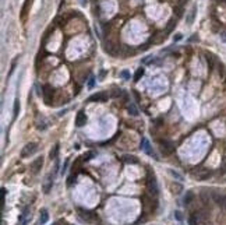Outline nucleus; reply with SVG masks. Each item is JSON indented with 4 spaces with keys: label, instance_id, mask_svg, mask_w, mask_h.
<instances>
[{
    "label": "nucleus",
    "instance_id": "nucleus-1",
    "mask_svg": "<svg viewBox=\"0 0 226 225\" xmlns=\"http://www.w3.org/2000/svg\"><path fill=\"white\" fill-rule=\"evenodd\" d=\"M147 189H148V192H149L151 194L158 196L159 189H158V182H157V179H155L154 175H149V176H148V179H147Z\"/></svg>",
    "mask_w": 226,
    "mask_h": 225
},
{
    "label": "nucleus",
    "instance_id": "nucleus-10",
    "mask_svg": "<svg viewBox=\"0 0 226 225\" xmlns=\"http://www.w3.org/2000/svg\"><path fill=\"white\" fill-rule=\"evenodd\" d=\"M141 148H142V150H144L148 155H154V157L157 158V155L154 154V151L151 150V146H149V143H148V140H147V139H142V140H141ZM157 160H158V158H157Z\"/></svg>",
    "mask_w": 226,
    "mask_h": 225
},
{
    "label": "nucleus",
    "instance_id": "nucleus-32",
    "mask_svg": "<svg viewBox=\"0 0 226 225\" xmlns=\"http://www.w3.org/2000/svg\"><path fill=\"white\" fill-rule=\"evenodd\" d=\"M175 217H176L177 219H179V221H182V219H183L182 212H180V211H176V212H175Z\"/></svg>",
    "mask_w": 226,
    "mask_h": 225
},
{
    "label": "nucleus",
    "instance_id": "nucleus-20",
    "mask_svg": "<svg viewBox=\"0 0 226 225\" xmlns=\"http://www.w3.org/2000/svg\"><path fill=\"white\" fill-rule=\"evenodd\" d=\"M123 161H124L126 164H137L138 162L137 157H134V155H124V157H123Z\"/></svg>",
    "mask_w": 226,
    "mask_h": 225
},
{
    "label": "nucleus",
    "instance_id": "nucleus-2",
    "mask_svg": "<svg viewBox=\"0 0 226 225\" xmlns=\"http://www.w3.org/2000/svg\"><path fill=\"white\" fill-rule=\"evenodd\" d=\"M159 146H161V151H162L163 155H170L175 153V146L173 143L169 141V140H161L159 141Z\"/></svg>",
    "mask_w": 226,
    "mask_h": 225
},
{
    "label": "nucleus",
    "instance_id": "nucleus-19",
    "mask_svg": "<svg viewBox=\"0 0 226 225\" xmlns=\"http://www.w3.org/2000/svg\"><path fill=\"white\" fill-rule=\"evenodd\" d=\"M205 59H207V63L209 66V69H213V64H215V58L213 55H211L209 52H205Z\"/></svg>",
    "mask_w": 226,
    "mask_h": 225
},
{
    "label": "nucleus",
    "instance_id": "nucleus-15",
    "mask_svg": "<svg viewBox=\"0 0 226 225\" xmlns=\"http://www.w3.org/2000/svg\"><path fill=\"white\" fill-rule=\"evenodd\" d=\"M31 4H32V0H25L24 6H22V10H21V18H25V15H27L28 11H29Z\"/></svg>",
    "mask_w": 226,
    "mask_h": 225
},
{
    "label": "nucleus",
    "instance_id": "nucleus-33",
    "mask_svg": "<svg viewBox=\"0 0 226 225\" xmlns=\"http://www.w3.org/2000/svg\"><path fill=\"white\" fill-rule=\"evenodd\" d=\"M183 38V35L182 34H176V37H175V41H180V39Z\"/></svg>",
    "mask_w": 226,
    "mask_h": 225
},
{
    "label": "nucleus",
    "instance_id": "nucleus-23",
    "mask_svg": "<svg viewBox=\"0 0 226 225\" xmlns=\"http://www.w3.org/2000/svg\"><path fill=\"white\" fill-rule=\"evenodd\" d=\"M142 76H144V69H142V67H140V69H137L135 74H134V81H140Z\"/></svg>",
    "mask_w": 226,
    "mask_h": 225
},
{
    "label": "nucleus",
    "instance_id": "nucleus-34",
    "mask_svg": "<svg viewBox=\"0 0 226 225\" xmlns=\"http://www.w3.org/2000/svg\"><path fill=\"white\" fill-rule=\"evenodd\" d=\"M94 85V78H91V81H89V87H92Z\"/></svg>",
    "mask_w": 226,
    "mask_h": 225
},
{
    "label": "nucleus",
    "instance_id": "nucleus-25",
    "mask_svg": "<svg viewBox=\"0 0 226 225\" xmlns=\"http://www.w3.org/2000/svg\"><path fill=\"white\" fill-rule=\"evenodd\" d=\"M195 11H197V6H194L191 8V11H190V18H188V24H193V21H194V17H195Z\"/></svg>",
    "mask_w": 226,
    "mask_h": 225
},
{
    "label": "nucleus",
    "instance_id": "nucleus-3",
    "mask_svg": "<svg viewBox=\"0 0 226 225\" xmlns=\"http://www.w3.org/2000/svg\"><path fill=\"white\" fill-rule=\"evenodd\" d=\"M36 150H38L36 143H28V144H25V147L22 148V151H21V157H22V158H28V157H31L32 154H35Z\"/></svg>",
    "mask_w": 226,
    "mask_h": 225
},
{
    "label": "nucleus",
    "instance_id": "nucleus-18",
    "mask_svg": "<svg viewBox=\"0 0 226 225\" xmlns=\"http://www.w3.org/2000/svg\"><path fill=\"white\" fill-rule=\"evenodd\" d=\"M31 218V215H29V212H28V208H25L24 212L21 214V217H20V221H21V224L22 225H27L28 222V219Z\"/></svg>",
    "mask_w": 226,
    "mask_h": 225
},
{
    "label": "nucleus",
    "instance_id": "nucleus-24",
    "mask_svg": "<svg viewBox=\"0 0 226 225\" xmlns=\"http://www.w3.org/2000/svg\"><path fill=\"white\" fill-rule=\"evenodd\" d=\"M175 27H176V20L172 18V20H169V22H168V25H166V30H165V31H166V32H172Z\"/></svg>",
    "mask_w": 226,
    "mask_h": 225
},
{
    "label": "nucleus",
    "instance_id": "nucleus-21",
    "mask_svg": "<svg viewBox=\"0 0 226 225\" xmlns=\"http://www.w3.org/2000/svg\"><path fill=\"white\" fill-rule=\"evenodd\" d=\"M57 154H59V144H56L55 147L50 150V153H49L50 160H56V158H57Z\"/></svg>",
    "mask_w": 226,
    "mask_h": 225
},
{
    "label": "nucleus",
    "instance_id": "nucleus-12",
    "mask_svg": "<svg viewBox=\"0 0 226 225\" xmlns=\"http://www.w3.org/2000/svg\"><path fill=\"white\" fill-rule=\"evenodd\" d=\"M52 186H53V176H52V175H48L46 182H45V185H44V193L45 194H48V193L50 192Z\"/></svg>",
    "mask_w": 226,
    "mask_h": 225
},
{
    "label": "nucleus",
    "instance_id": "nucleus-9",
    "mask_svg": "<svg viewBox=\"0 0 226 225\" xmlns=\"http://www.w3.org/2000/svg\"><path fill=\"white\" fill-rule=\"evenodd\" d=\"M42 165H44V157H39V158H36V160L32 162V165H31L32 174H38V172L41 171Z\"/></svg>",
    "mask_w": 226,
    "mask_h": 225
},
{
    "label": "nucleus",
    "instance_id": "nucleus-29",
    "mask_svg": "<svg viewBox=\"0 0 226 225\" xmlns=\"http://www.w3.org/2000/svg\"><path fill=\"white\" fill-rule=\"evenodd\" d=\"M73 182H75V176H74V175H71V176L69 178V182H67V185H69V186H71V185H73Z\"/></svg>",
    "mask_w": 226,
    "mask_h": 225
},
{
    "label": "nucleus",
    "instance_id": "nucleus-31",
    "mask_svg": "<svg viewBox=\"0 0 226 225\" xmlns=\"http://www.w3.org/2000/svg\"><path fill=\"white\" fill-rule=\"evenodd\" d=\"M130 110H131V115H133V116L138 115V112H137V110H135V108H134L133 105H131V106H130V108H128V112H130Z\"/></svg>",
    "mask_w": 226,
    "mask_h": 225
},
{
    "label": "nucleus",
    "instance_id": "nucleus-13",
    "mask_svg": "<svg viewBox=\"0 0 226 225\" xmlns=\"http://www.w3.org/2000/svg\"><path fill=\"white\" fill-rule=\"evenodd\" d=\"M48 219H49V212H48L46 208H42V210H41V217H39V224L41 225L46 224Z\"/></svg>",
    "mask_w": 226,
    "mask_h": 225
},
{
    "label": "nucleus",
    "instance_id": "nucleus-28",
    "mask_svg": "<svg viewBox=\"0 0 226 225\" xmlns=\"http://www.w3.org/2000/svg\"><path fill=\"white\" fill-rule=\"evenodd\" d=\"M175 13L177 17H182L183 15V7L182 6H176L175 7Z\"/></svg>",
    "mask_w": 226,
    "mask_h": 225
},
{
    "label": "nucleus",
    "instance_id": "nucleus-11",
    "mask_svg": "<svg viewBox=\"0 0 226 225\" xmlns=\"http://www.w3.org/2000/svg\"><path fill=\"white\" fill-rule=\"evenodd\" d=\"M166 39V35H165V32H158L155 35H152V38H151V42L152 44H161Z\"/></svg>",
    "mask_w": 226,
    "mask_h": 225
},
{
    "label": "nucleus",
    "instance_id": "nucleus-27",
    "mask_svg": "<svg viewBox=\"0 0 226 225\" xmlns=\"http://www.w3.org/2000/svg\"><path fill=\"white\" fill-rule=\"evenodd\" d=\"M201 200H202V203L207 206L208 203H209V196H208L205 192H202V193H201Z\"/></svg>",
    "mask_w": 226,
    "mask_h": 225
},
{
    "label": "nucleus",
    "instance_id": "nucleus-35",
    "mask_svg": "<svg viewBox=\"0 0 226 225\" xmlns=\"http://www.w3.org/2000/svg\"><path fill=\"white\" fill-rule=\"evenodd\" d=\"M222 38H223V41H226V34L223 35V37H222Z\"/></svg>",
    "mask_w": 226,
    "mask_h": 225
},
{
    "label": "nucleus",
    "instance_id": "nucleus-8",
    "mask_svg": "<svg viewBox=\"0 0 226 225\" xmlns=\"http://www.w3.org/2000/svg\"><path fill=\"white\" fill-rule=\"evenodd\" d=\"M85 123H87V115L84 113V110H80L77 113V117H75V126L77 127H82Z\"/></svg>",
    "mask_w": 226,
    "mask_h": 225
},
{
    "label": "nucleus",
    "instance_id": "nucleus-36",
    "mask_svg": "<svg viewBox=\"0 0 226 225\" xmlns=\"http://www.w3.org/2000/svg\"><path fill=\"white\" fill-rule=\"evenodd\" d=\"M220 1H226V0H220Z\"/></svg>",
    "mask_w": 226,
    "mask_h": 225
},
{
    "label": "nucleus",
    "instance_id": "nucleus-16",
    "mask_svg": "<svg viewBox=\"0 0 226 225\" xmlns=\"http://www.w3.org/2000/svg\"><path fill=\"white\" fill-rule=\"evenodd\" d=\"M18 113H20V99L17 98V99L14 101V108H13V120L17 119Z\"/></svg>",
    "mask_w": 226,
    "mask_h": 225
},
{
    "label": "nucleus",
    "instance_id": "nucleus-14",
    "mask_svg": "<svg viewBox=\"0 0 226 225\" xmlns=\"http://www.w3.org/2000/svg\"><path fill=\"white\" fill-rule=\"evenodd\" d=\"M195 175H197V178L200 180H205L211 176V171H208V169H201L200 172H197Z\"/></svg>",
    "mask_w": 226,
    "mask_h": 225
},
{
    "label": "nucleus",
    "instance_id": "nucleus-30",
    "mask_svg": "<svg viewBox=\"0 0 226 225\" xmlns=\"http://www.w3.org/2000/svg\"><path fill=\"white\" fill-rule=\"evenodd\" d=\"M120 76H121V77H124V78H130V73H128V71H121V73H120Z\"/></svg>",
    "mask_w": 226,
    "mask_h": 225
},
{
    "label": "nucleus",
    "instance_id": "nucleus-22",
    "mask_svg": "<svg viewBox=\"0 0 226 225\" xmlns=\"http://www.w3.org/2000/svg\"><path fill=\"white\" fill-rule=\"evenodd\" d=\"M200 222V219L197 217V212H193L191 215H190V218H188V224L190 225H197Z\"/></svg>",
    "mask_w": 226,
    "mask_h": 225
},
{
    "label": "nucleus",
    "instance_id": "nucleus-26",
    "mask_svg": "<svg viewBox=\"0 0 226 225\" xmlns=\"http://www.w3.org/2000/svg\"><path fill=\"white\" fill-rule=\"evenodd\" d=\"M94 155H95L94 151H88L87 154L82 155V161H89V160H92V157H94Z\"/></svg>",
    "mask_w": 226,
    "mask_h": 225
},
{
    "label": "nucleus",
    "instance_id": "nucleus-5",
    "mask_svg": "<svg viewBox=\"0 0 226 225\" xmlns=\"http://www.w3.org/2000/svg\"><path fill=\"white\" fill-rule=\"evenodd\" d=\"M211 196H212L213 201H215L218 206L222 207V208H226V196H225V194L218 193V192H212V193H211Z\"/></svg>",
    "mask_w": 226,
    "mask_h": 225
},
{
    "label": "nucleus",
    "instance_id": "nucleus-4",
    "mask_svg": "<svg viewBox=\"0 0 226 225\" xmlns=\"http://www.w3.org/2000/svg\"><path fill=\"white\" fill-rule=\"evenodd\" d=\"M44 99L48 105H52L53 99H55V90L50 85H45L44 87Z\"/></svg>",
    "mask_w": 226,
    "mask_h": 225
},
{
    "label": "nucleus",
    "instance_id": "nucleus-6",
    "mask_svg": "<svg viewBox=\"0 0 226 225\" xmlns=\"http://www.w3.org/2000/svg\"><path fill=\"white\" fill-rule=\"evenodd\" d=\"M89 102H106L107 101V94L106 92H98V94H94L88 98Z\"/></svg>",
    "mask_w": 226,
    "mask_h": 225
},
{
    "label": "nucleus",
    "instance_id": "nucleus-17",
    "mask_svg": "<svg viewBox=\"0 0 226 225\" xmlns=\"http://www.w3.org/2000/svg\"><path fill=\"white\" fill-rule=\"evenodd\" d=\"M194 200V193L191 192V190H188V192H186V196H184V199H183V201H184V204L186 206H188V204H191V201Z\"/></svg>",
    "mask_w": 226,
    "mask_h": 225
},
{
    "label": "nucleus",
    "instance_id": "nucleus-7",
    "mask_svg": "<svg viewBox=\"0 0 226 225\" xmlns=\"http://www.w3.org/2000/svg\"><path fill=\"white\" fill-rule=\"evenodd\" d=\"M78 212H80V217H81V219L87 221V222H92V221L95 219V214H92V212L88 211V210H82V208H80V210H78Z\"/></svg>",
    "mask_w": 226,
    "mask_h": 225
}]
</instances>
